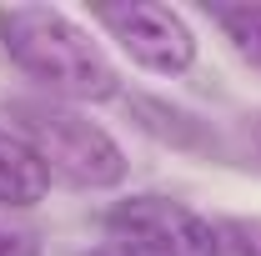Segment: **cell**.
I'll return each mask as SVG.
<instances>
[{"instance_id":"1","label":"cell","mask_w":261,"mask_h":256,"mask_svg":"<svg viewBox=\"0 0 261 256\" xmlns=\"http://www.w3.org/2000/svg\"><path fill=\"white\" fill-rule=\"evenodd\" d=\"M0 40L31 81L65 100L116 96V65L91 35L50 5H0Z\"/></svg>"},{"instance_id":"9","label":"cell","mask_w":261,"mask_h":256,"mask_svg":"<svg viewBox=\"0 0 261 256\" xmlns=\"http://www.w3.org/2000/svg\"><path fill=\"white\" fill-rule=\"evenodd\" d=\"M86 256H136V251H126V246L111 241V246H96V251H86Z\"/></svg>"},{"instance_id":"8","label":"cell","mask_w":261,"mask_h":256,"mask_svg":"<svg viewBox=\"0 0 261 256\" xmlns=\"http://www.w3.org/2000/svg\"><path fill=\"white\" fill-rule=\"evenodd\" d=\"M0 256H40V241H35L31 226L0 216Z\"/></svg>"},{"instance_id":"2","label":"cell","mask_w":261,"mask_h":256,"mask_svg":"<svg viewBox=\"0 0 261 256\" xmlns=\"http://www.w3.org/2000/svg\"><path fill=\"white\" fill-rule=\"evenodd\" d=\"M20 126H25V146L45 166V176H56L65 186H81V191L121 186L126 151L111 141V131L86 121L81 111H65V106H20Z\"/></svg>"},{"instance_id":"7","label":"cell","mask_w":261,"mask_h":256,"mask_svg":"<svg viewBox=\"0 0 261 256\" xmlns=\"http://www.w3.org/2000/svg\"><path fill=\"white\" fill-rule=\"evenodd\" d=\"M216 256H261V216H221Z\"/></svg>"},{"instance_id":"10","label":"cell","mask_w":261,"mask_h":256,"mask_svg":"<svg viewBox=\"0 0 261 256\" xmlns=\"http://www.w3.org/2000/svg\"><path fill=\"white\" fill-rule=\"evenodd\" d=\"M251 146H256V156H261V116L251 121Z\"/></svg>"},{"instance_id":"4","label":"cell","mask_w":261,"mask_h":256,"mask_svg":"<svg viewBox=\"0 0 261 256\" xmlns=\"http://www.w3.org/2000/svg\"><path fill=\"white\" fill-rule=\"evenodd\" d=\"M96 20L121 40L136 65L161 70V75H181L196 61V35L191 25L171 10V5H151V0H130V5H106Z\"/></svg>"},{"instance_id":"3","label":"cell","mask_w":261,"mask_h":256,"mask_svg":"<svg viewBox=\"0 0 261 256\" xmlns=\"http://www.w3.org/2000/svg\"><path fill=\"white\" fill-rule=\"evenodd\" d=\"M106 231L116 246L136 256H216V221L171 201V196H130L121 201Z\"/></svg>"},{"instance_id":"5","label":"cell","mask_w":261,"mask_h":256,"mask_svg":"<svg viewBox=\"0 0 261 256\" xmlns=\"http://www.w3.org/2000/svg\"><path fill=\"white\" fill-rule=\"evenodd\" d=\"M45 186H50V176L25 146V136L0 131V206H35Z\"/></svg>"},{"instance_id":"6","label":"cell","mask_w":261,"mask_h":256,"mask_svg":"<svg viewBox=\"0 0 261 256\" xmlns=\"http://www.w3.org/2000/svg\"><path fill=\"white\" fill-rule=\"evenodd\" d=\"M216 25L251 65H261V5H216Z\"/></svg>"}]
</instances>
